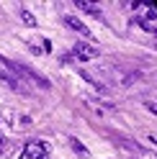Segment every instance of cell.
<instances>
[{
    "instance_id": "1",
    "label": "cell",
    "mask_w": 157,
    "mask_h": 159,
    "mask_svg": "<svg viewBox=\"0 0 157 159\" xmlns=\"http://www.w3.org/2000/svg\"><path fill=\"white\" fill-rule=\"evenodd\" d=\"M72 54L77 57V62H93V59H98V49L88 41H77L72 46Z\"/></svg>"
},
{
    "instance_id": "2",
    "label": "cell",
    "mask_w": 157,
    "mask_h": 159,
    "mask_svg": "<svg viewBox=\"0 0 157 159\" xmlns=\"http://www.w3.org/2000/svg\"><path fill=\"white\" fill-rule=\"evenodd\" d=\"M26 159H49V146L44 141H28L23 149Z\"/></svg>"
},
{
    "instance_id": "3",
    "label": "cell",
    "mask_w": 157,
    "mask_h": 159,
    "mask_svg": "<svg viewBox=\"0 0 157 159\" xmlns=\"http://www.w3.org/2000/svg\"><path fill=\"white\" fill-rule=\"evenodd\" d=\"M64 23H67V28H72L75 34H80V36H85V39H93V31L88 28L77 16H64Z\"/></svg>"
},
{
    "instance_id": "4",
    "label": "cell",
    "mask_w": 157,
    "mask_h": 159,
    "mask_svg": "<svg viewBox=\"0 0 157 159\" xmlns=\"http://www.w3.org/2000/svg\"><path fill=\"white\" fill-rule=\"evenodd\" d=\"M157 11H155V5H147V16L144 18H136V23H139L144 31H150V34H155L157 31Z\"/></svg>"
},
{
    "instance_id": "5",
    "label": "cell",
    "mask_w": 157,
    "mask_h": 159,
    "mask_svg": "<svg viewBox=\"0 0 157 159\" xmlns=\"http://www.w3.org/2000/svg\"><path fill=\"white\" fill-rule=\"evenodd\" d=\"M75 5H77V11H85V13H90V16H101V8H98L95 3H88V0H75Z\"/></svg>"
},
{
    "instance_id": "6",
    "label": "cell",
    "mask_w": 157,
    "mask_h": 159,
    "mask_svg": "<svg viewBox=\"0 0 157 159\" xmlns=\"http://www.w3.org/2000/svg\"><path fill=\"white\" fill-rule=\"evenodd\" d=\"M21 21H23L26 26H36V16H34L31 11H26V8H23V11H21Z\"/></svg>"
},
{
    "instance_id": "7",
    "label": "cell",
    "mask_w": 157,
    "mask_h": 159,
    "mask_svg": "<svg viewBox=\"0 0 157 159\" xmlns=\"http://www.w3.org/2000/svg\"><path fill=\"white\" fill-rule=\"evenodd\" d=\"M70 144H72V149H75V152H77V154H80V157H88V154H90V152H88V149L83 146V141H77V139H72V141H70Z\"/></svg>"
},
{
    "instance_id": "8",
    "label": "cell",
    "mask_w": 157,
    "mask_h": 159,
    "mask_svg": "<svg viewBox=\"0 0 157 159\" xmlns=\"http://www.w3.org/2000/svg\"><path fill=\"white\" fill-rule=\"evenodd\" d=\"M0 144H3V136H0Z\"/></svg>"
}]
</instances>
